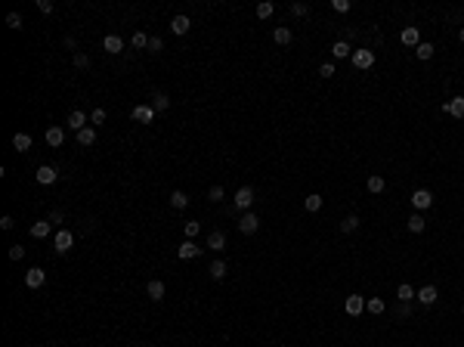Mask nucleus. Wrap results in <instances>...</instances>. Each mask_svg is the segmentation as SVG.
<instances>
[{
	"instance_id": "obj_8",
	"label": "nucleus",
	"mask_w": 464,
	"mask_h": 347,
	"mask_svg": "<svg viewBox=\"0 0 464 347\" xmlns=\"http://www.w3.org/2000/svg\"><path fill=\"white\" fill-rule=\"evenodd\" d=\"M415 298L421 301L424 307H430V304H436V298H439V292H436V285H424V288H421V292H418Z\"/></svg>"
},
{
	"instance_id": "obj_36",
	"label": "nucleus",
	"mask_w": 464,
	"mask_h": 347,
	"mask_svg": "<svg viewBox=\"0 0 464 347\" xmlns=\"http://www.w3.org/2000/svg\"><path fill=\"white\" fill-rule=\"evenodd\" d=\"M133 47H136V50H149V38H146L143 31H136V34H133Z\"/></svg>"
},
{
	"instance_id": "obj_37",
	"label": "nucleus",
	"mask_w": 464,
	"mask_h": 347,
	"mask_svg": "<svg viewBox=\"0 0 464 347\" xmlns=\"http://www.w3.org/2000/svg\"><path fill=\"white\" fill-rule=\"evenodd\" d=\"M198 229H201V223H195V220H189V223L183 226V233H186V239H195V236H198Z\"/></svg>"
},
{
	"instance_id": "obj_42",
	"label": "nucleus",
	"mask_w": 464,
	"mask_h": 347,
	"mask_svg": "<svg viewBox=\"0 0 464 347\" xmlns=\"http://www.w3.org/2000/svg\"><path fill=\"white\" fill-rule=\"evenodd\" d=\"M22 258H25V248H22V245H13V248H9V260H22Z\"/></svg>"
},
{
	"instance_id": "obj_32",
	"label": "nucleus",
	"mask_w": 464,
	"mask_h": 347,
	"mask_svg": "<svg viewBox=\"0 0 464 347\" xmlns=\"http://www.w3.org/2000/svg\"><path fill=\"white\" fill-rule=\"evenodd\" d=\"M304 208H307V211H319V208H322V195H316V192L307 195V199H304Z\"/></svg>"
},
{
	"instance_id": "obj_10",
	"label": "nucleus",
	"mask_w": 464,
	"mask_h": 347,
	"mask_svg": "<svg viewBox=\"0 0 464 347\" xmlns=\"http://www.w3.org/2000/svg\"><path fill=\"white\" fill-rule=\"evenodd\" d=\"M177 254H180V258H183V260H189V258H198V254H201V248H198V245H195V242H192V239H186V242H183V245H180V251H177Z\"/></svg>"
},
{
	"instance_id": "obj_40",
	"label": "nucleus",
	"mask_w": 464,
	"mask_h": 347,
	"mask_svg": "<svg viewBox=\"0 0 464 347\" xmlns=\"http://www.w3.org/2000/svg\"><path fill=\"white\" fill-rule=\"evenodd\" d=\"M164 50V41L161 38H149V53H161Z\"/></svg>"
},
{
	"instance_id": "obj_45",
	"label": "nucleus",
	"mask_w": 464,
	"mask_h": 347,
	"mask_svg": "<svg viewBox=\"0 0 464 347\" xmlns=\"http://www.w3.org/2000/svg\"><path fill=\"white\" fill-rule=\"evenodd\" d=\"M319 75H322V78H334V65H331V62L319 65Z\"/></svg>"
},
{
	"instance_id": "obj_15",
	"label": "nucleus",
	"mask_w": 464,
	"mask_h": 347,
	"mask_svg": "<svg viewBox=\"0 0 464 347\" xmlns=\"http://www.w3.org/2000/svg\"><path fill=\"white\" fill-rule=\"evenodd\" d=\"M43 136H46V143H50V146H62L65 130H62V127H46V133H43Z\"/></svg>"
},
{
	"instance_id": "obj_20",
	"label": "nucleus",
	"mask_w": 464,
	"mask_h": 347,
	"mask_svg": "<svg viewBox=\"0 0 464 347\" xmlns=\"http://www.w3.org/2000/svg\"><path fill=\"white\" fill-rule=\"evenodd\" d=\"M146 292H149V298H152V301H161V298H164V292H167V288H164V282L152 279V282H149V288H146Z\"/></svg>"
},
{
	"instance_id": "obj_23",
	"label": "nucleus",
	"mask_w": 464,
	"mask_h": 347,
	"mask_svg": "<svg viewBox=\"0 0 464 347\" xmlns=\"http://www.w3.org/2000/svg\"><path fill=\"white\" fill-rule=\"evenodd\" d=\"M77 143L80 146H93L96 143V127H84V130L77 133Z\"/></svg>"
},
{
	"instance_id": "obj_18",
	"label": "nucleus",
	"mask_w": 464,
	"mask_h": 347,
	"mask_svg": "<svg viewBox=\"0 0 464 347\" xmlns=\"http://www.w3.org/2000/svg\"><path fill=\"white\" fill-rule=\"evenodd\" d=\"M226 245V236L220 233V229H214V233H207V248H214V251H223Z\"/></svg>"
},
{
	"instance_id": "obj_5",
	"label": "nucleus",
	"mask_w": 464,
	"mask_h": 347,
	"mask_svg": "<svg viewBox=\"0 0 464 347\" xmlns=\"http://www.w3.org/2000/svg\"><path fill=\"white\" fill-rule=\"evenodd\" d=\"M43 282H46V273H43L40 267H31V270L25 273V285H28V288H40Z\"/></svg>"
},
{
	"instance_id": "obj_41",
	"label": "nucleus",
	"mask_w": 464,
	"mask_h": 347,
	"mask_svg": "<svg viewBox=\"0 0 464 347\" xmlns=\"http://www.w3.org/2000/svg\"><path fill=\"white\" fill-rule=\"evenodd\" d=\"M207 199H211V202H220V199H223V186H211V189H207Z\"/></svg>"
},
{
	"instance_id": "obj_7",
	"label": "nucleus",
	"mask_w": 464,
	"mask_h": 347,
	"mask_svg": "<svg viewBox=\"0 0 464 347\" xmlns=\"http://www.w3.org/2000/svg\"><path fill=\"white\" fill-rule=\"evenodd\" d=\"M412 205L418 208V211H424V208H430V205H433V195L427 192V189H415V195H412Z\"/></svg>"
},
{
	"instance_id": "obj_30",
	"label": "nucleus",
	"mask_w": 464,
	"mask_h": 347,
	"mask_svg": "<svg viewBox=\"0 0 464 347\" xmlns=\"http://www.w3.org/2000/svg\"><path fill=\"white\" fill-rule=\"evenodd\" d=\"M272 38H275L278 47H285V43H291V28H285V25H282V28H275Z\"/></svg>"
},
{
	"instance_id": "obj_22",
	"label": "nucleus",
	"mask_w": 464,
	"mask_h": 347,
	"mask_svg": "<svg viewBox=\"0 0 464 347\" xmlns=\"http://www.w3.org/2000/svg\"><path fill=\"white\" fill-rule=\"evenodd\" d=\"M13 149H19V152H28V149H31V133H16V136H13Z\"/></svg>"
},
{
	"instance_id": "obj_19",
	"label": "nucleus",
	"mask_w": 464,
	"mask_h": 347,
	"mask_svg": "<svg viewBox=\"0 0 464 347\" xmlns=\"http://www.w3.org/2000/svg\"><path fill=\"white\" fill-rule=\"evenodd\" d=\"M102 47H106V53H121L124 50V41L118 38V34H109V38L102 41Z\"/></svg>"
},
{
	"instance_id": "obj_46",
	"label": "nucleus",
	"mask_w": 464,
	"mask_h": 347,
	"mask_svg": "<svg viewBox=\"0 0 464 347\" xmlns=\"http://www.w3.org/2000/svg\"><path fill=\"white\" fill-rule=\"evenodd\" d=\"M75 65H77V68H90V59H87L84 53H77V56H75Z\"/></svg>"
},
{
	"instance_id": "obj_48",
	"label": "nucleus",
	"mask_w": 464,
	"mask_h": 347,
	"mask_svg": "<svg viewBox=\"0 0 464 347\" xmlns=\"http://www.w3.org/2000/svg\"><path fill=\"white\" fill-rule=\"evenodd\" d=\"M13 226H16V220H13L9 214H6V217H0V229H13Z\"/></svg>"
},
{
	"instance_id": "obj_12",
	"label": "nucleus",
	"mask_w": 464,
	"mask_h": 347,
	"mask_svg": "<svg viewBox=\"0 0 464 347\" xmlns=\"http://www.w3.org/2000/svg\"><path fill=\"white\" fill-rule=\"evenodd\" d=\"M192 28V19L189 16H173V22H170V31L173 34H186Z\"/></svg>"
},
{
	"instance_id": "obj_13",
	"label": "nucleus",
	"mask_w": 464,
	"mask_h": 347,
	"mask_svg": "<svg viewBox=\"0 0 464 347\" xmlns=\"http://www.w3.org/2000/svg\"><path fill=\"white\" fill-rule=\"evenodd\" d=\"M130 115H133V121H143V124H149V121L155 118V109H152V106H136Z\"/></svg>"
},
{
	"instance_id": "obj_44",
	"label": "nucleus",
	"mask_w": 464,
	"mask_h": 347,
	"mask_svg": "<svg viewBox=\"0 0 464 347\" xmlns=\"http://www.w3.org/2000/svg\"><path fill=\"white\" fill-rule=\"evenodd\" d=\"M291 13H294V16H307L309 6H307V3H291Z\"/></svg>"
},
{
	"instance_id": "obj_9",
	"label": "nucleus",
	"mask_w": 464,
	"mask_h": 347,
	"mask_svg": "<svg viewBox=\"0 0 464 347\" xmlns=\"http://www.w3.org/2000/svg\"><path fill=\"white\" fill-rule=\"evenodd\" d=\"M443 112L455 115V118H464V96H452L446 106H443Z\"/></svg>"
},
{
	"instance_id": "obj_21",
	"label": "nucleus",
	"mask_w": 464,
	"mask_h": 347,
	"mask_svg": "<svg viewBox=\"0 0 464 347\" xmlns=\"http://www.w3.org/2000/svg\"><path fill=\"white\" fill-rule=\"evenodd\" d=\"M31 236H34V239H46V236H50V220L31 223Z\"/></svg>"
},
{
	"instance_id": "obj_14",
	"label": "nucleus",
	"mask_w": 464,
	"mask_h": 347,
	"mask_svg": "<svg viewBox=\"0 0 464 347\" xmlns=\"http://www.w3.org/2000/svg\"><path fill=\"white\" fill-rule=\"evenodd\" d=\"M251 202H254V189H251V186H241V189L235 192V205H238V208H251Z\"/></svg>"
},
{
	"instance_id": "obj_31",
	"label": "nucleus",
	"mask_w": 464,
	"mask_h": 347,
	"mask_svg": "<svg viewBox=\"0 0 464 347\" xmlns=\"http://www.w3.org/2000/svg\"><path fill=\"white\" fill-rule=\"evenodd\" d=\"M167 106H170L167 93H155V96H152V109H155V112H164Z\"/></svg>"
},
{
	"instance_id": "obj_17",
	"label": "nucleus",
	"mask_w": 464,
	"mask_h": 347,
	"mask_svg": "<svg viewBox=\"0 0 464 347\" xmlns=\"http://www.w3.org/2000/svg\"><path fill=\"white\" fill-rule=\"evenodd\" d=\"M68 127L80 133V130L87 127V115H84V112H72V115H68Z\"/></svg>"
},
{
	"instance_id": "obj_3",
	"label": "nucleus",
	"mask_w": 464,
	"mask_h": 347,
	"mask_svg": "<svg viewBox=\"0 0 464 347\" xmlns=\"http://www.w3.org/2000/svg\"><path fill=\"white\" fill-rule=\"evenodd\" d=\"M53 242H56V251H59V254H68V251H72V245H75V236L68 233V229H59Z\"/></svg>"
},
{
	"instance_id": "obj_27",
	"label": "nucleus",
	"mask_w": 464,
	"mask_h": 347,
	"mask_svg": "<svg viewBox=\"0 0 464 347\" xmlns=\"http://www.w3.org/2000/svg\"><path fill=\"white\" fill-rule=\"evenodd\" d=\"M396 298L402 301V304H409V301H415V288H412V285H405V282H402V285L396 288Z\"/></svg>"
},
{
	"instance_id": "obj_11",
	"label": "nucleus",
	"mask_w": 464,
	"mask_h": 347,
	"mask_svg": "<svg viewBox=\"0 0 464 347\" xmlns=\"http://www.w3.org/2000/svg\"><path fill=\"white\" fill-rule=\"evenodd\" d=\"M402 43H405V47H418V43H421V31H418L415 25L402 28Z\"/></svg>"
},
{
	"instance_id": "obj_26",
	"label": "nucleus",
	"mask_w": 464,
	"mask_h": 347,
	"mask_svg": "<svg viewBox=\"0 0 464 347\" xmlns=\"http://www.w3.org/2000/svg\"><path fill=\"white\" fill-rule=\"evenodd\" d=\"M186 205H189V195H186V192H180V189H177V192H170V208H177V211H183Z\"/></svg>"
},
{
	"instance_id": "obj_35",
	"label": "nucleus",
	"mask_w": 464,
	"mask_h": 347,
	"mask_svg": "<svg viewBox=\"0 0 464 347\" xmlns=\"http://www.w3.org/2000/svg\"><path fill=\"white\" fill-rule=\"evenodd\" d=\"M272 13H275L272 3H257V19H270Z\"/></svg>"
},
{
	"instance_id": "obj_25",
	"label": "nucleus",
	"mask_w": 464,
	"mask_h": 347,
	"mask_svg": "<svg viewBox=\"0 0 464 347\" xmlns=\"http://www.w3.org/2000/svg\"><path fill=\"white\" fill-rule=\"evenodd\" d=\"M405 226H409V233H424L427 220H424L421 214H412V217H409V223H405Z\"/></svg>"
},
{
	"instance_id": "obj_24",
	"label": "nucleus",
	"mask_w": 464,
	"mask_h": 347,
	"mask_svg": "<svg viewBox=\"0 0 464 347\" xmlns=\"http://www.w3.org/2000/svg\"><path fill=\"white\" fill-rule=\"evenodd\" d=\"M365 186H368V192H384V177H381V174H371V177L365 180Z\"/></svg>"
},
{
	"instance_id": "obj_43",
	"label": "nucleus",
	"mask_w": 464,
	"mask_h": 347,
	"mask_svg": "<svg viewBox=\"0 0 464 347\" xmlns=\"http://www.w3.org/2000/svg\"><path fill=\"white\" fill-rule=\"evenodd\" d=\"M90 121H93V124H102V121H106V109H93Z\"/></svg>"
},
{
	"instance_id": "obj_4",
	"label": "nucleus",
	"mask_w": 464,
	"mask_h": 347,
	"mask_svg": "<svg viewBox=\"0 0 464 347\" xmlns=\"http://www.w3.org/2000/svg\"><path fill=\"white\" fill-rule=\"evenodd\" d=\"M344 310H347L350 316H359V313L365 310V298H362V295H350V298H347V304H344Z\"/></svg>"
},
{
	"instance_id": "obj_28",
	"label": "nucleus",
	"mask_w": 464,
	"mask_h": 347,
	"mask_svg": "<svg viewBox=\"0 0 464 347\" xmlns=\"http://www.w3.org/2000/svg\"><path fill=\"white\" fill-rule=\"evenodd\" d=\"M433 50H436L433 43H424V41H421V43L415 47V56H418V59H430V56H433Z\"/></svg>"
},
{
	"instance_id": "obj_29",
	"label": "nucleus",
	"mask_w": 464,
	"mask_h": 347,
	"mask_svg": "<svg viewBox=\"0 0 464 347\" xmlns=\"http://www.w3.org/2000/svg\"><path fill=\"white\" fill-rule=\"evenodd\" d=\"M365 307H368V313H375V316H381V313L387 310V304H384L381 298H368V304H365Z\"/></svg>"
},
{
	"instance_id": "obj_6",
	"label": "nucleus",
	"mask_w": 464,
	"mask_h": 347,
	"mask_svg": "<svg viewBox=\"0 0 464 347\" xmlns=\"http://www.w3.org/2000/svg\"><path fill=\"white\" fill-rule=\"evenodd\" d=\"M34 180H38L40 186H50V183H56V168L40 165V168H38V174H34Z\"/></svg>"
},
{
	"instance_id": "obj_47",
	"label": "nucleus",
	"mask_w": 464,
	"mask_h": 347,
	"mask_svg": "<svg viewBox=\"0 0 464 347\" xmlns=\"http://www.w3.org/2000/svg\"><path fill=\"white\" fill-rule=\"evenodd\" d=\"M38 9L40 13H53V0H38Z\"/></svg>"
},
{
	"instance_id": "obj_33",
	"label": "nucleus",
	"mask_w": 464,
	"mask_h": 347,
	"mask_svg": "<svg viewBox=\"0 0 464 347\" xmlns=\"http://www.w3.org/2000/svg\"><path fill=\"white\" fill-rule=\"evenodd\" d=\"M207 273H211L214 279L220 282V279H223V276H226V263H223V260H214V263H211V270H207Z\"/></svg>"
},
{
	"instance_id": "obj_1",
	"label": "nucleus",
	"mask_w": 464,
	"mask_h": 347,
	"mask_svg": "<svg viewBox=\"0 0 464 347\" xmlns=\"http://www.w3.org/2000/svg\"><path fill=\"white\" fill-rule=\"evenodd\" d=\"M350 59H353V65H356V68H362V72H365V68H371V65H375V53L362 47V50H353V56H350Z\"/></svg>"
},
{
	"instance_id": "obj_49",
	"label": "nucleus",
	"mask_w": 464,
	"mask_h": 347,
	"mask_svg": "<svg viewBox=\"0 0 464 347\" xmlns=\"http://www.w3.org/2000/svg\"><path fill=\"white\" fill-rule=\"evenodd\" d=\"M62 217H65L62 211H53V214H50V223H62Z\"/></svg>"
},
{
	"instance_id": "obj_39",
	"label": "nucleus",
	"mask_w": 464,
	"mask_h": 347,
	"mask_svg": "<svg viewBox=\"0 0 464 347\" xmlns=\"http://www.w3.org/2000/svg\"><path fill=\"white\" fill-rule=\"evenodd\" d=\"M334 13H350V0H331Z\"/></svg>"
},
{
	"instance_id": "obj_16",
	"label": "nucleus",
	"mask_w": 464,
	"mask_h": 347,
	"mask_svg": "<svg viewBox=\"0 0 464 347\" xmlns=\"http://www.w3.org/2000/svg\"><path fill=\"white\" fill-rule=\"evenodd\" d=\"M331 53H334V59H347V56H353V50H350V43H347V41H334L331 43Z\"/></svg>"
},
{
	"instance_id": "obj_34",
	"label": "nucleus",
	"mask_w": 464,
	"mask_h": 347,
	"mask_svg": "<svg viewBox=\"0 0 464 347\" xmlns=\"http://www.w3.org/2000/svg\"><path fill=\"white\" fill-rule=\"evenodd\" d=\"M356 226H359V217L350 214V217H344V220H341V233H353Z\"/></svg>"
},
{
	"instance_id": "obj_38",
	"label": "nucleus",
	"mask_w": 464,
	"mask_h": 347,
	"mask_svg": "<svg viewBox=\"0 0 464 347\" xmlns=\"http://www.w3.org/2000/svg\"><path fill=\"white\" fill-rule=\"evenodd\" d=\"M6 25L13 28V31H19V28H22V16H19V13H6Z\"/></svg>"
},
{
	"instance_id": "obj_50",
	"label": "nucleus",
	"mask_w": 464,
	"mask_h": 347,
	"mask_svg": "<svg viewBox=\"0 0 464 347\" xmlns=\"http://www.w3.org/2000/svg\"><path fill=\"white\" fill-rule=\"evenodd\" d=\"M458 38H461V41H464V28H461V34H458Z\"/></svg>"
},
{
	"instance_id": "obj_2",
	"label": "nucleus",
	"mask_w": 464,
	"mask_h": 347,
	"mask_svg": "<svg viewBox=\"0 0 464 347\" xmlns=\"http://www.w3.org/2000/svg\"><path fill=\"white\" fill-rule=\"evenodd\" d=\"M257 226H260V217H257V214H251V211H248V214H241L238 229H241L245 236H254V233H257Z\"/></svg>"
}]
</instances>
